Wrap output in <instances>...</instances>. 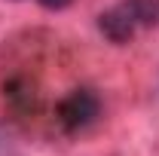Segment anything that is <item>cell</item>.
Segmentation results:
<instances>
[{"label": "cell", "instance_id": "6da1fadb", "mask_svg": "<svg viewBox=\"0 0 159 156\" xmlns=\"http://www.w3.org/2000/svg\"><path fill=\"white\" fill-rule=\"evenodd\" d=\"M159 25V0H119L107 12L98 16V28L110 43H129V40Z\"/></svg>", "mask_w": 159, "mask_h": 156}, {"label": "cell", "instance_id": "7a4b0ae2", "mask_svg": "<svg viewBox=\"0 0 159 156\" xmlns=\"http://www.w3.org/2000/svg\"><path fill=\"white\" fill-rule=\"evenodd\" d=\"M101 113V101L92 89H77L58 104V122L67 132H80L89 129Z\"/></svg>", "mask_w": 159, "mask_h": 156}, {"label": "cell", "instance_id": "3957f363", "mask_svg": "<svg viewBox=\"0 0 159 156\" xmlns=\"http://www.w3.org/2000/svg\"><path fill=\"white\" fill-rule=\"evenodd\" d=\"M40 6H46V9H64L70 0H37Z\"/></svg>", "mask_w": 159, "mask_h": 156}]
</instances>
